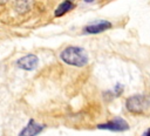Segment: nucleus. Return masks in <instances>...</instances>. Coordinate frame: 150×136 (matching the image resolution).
<instances>
[{
    "label": "nucleus",
    "mask_w": 150,
    "mask_h": 136,
    "mask_svg": "<svg viewBox=\"0 0 150 136\" xmlns=\"http://www.w3.org/2000/svg\"><path fill=\"white\" fill-rule=\"evenodd\" d=\"M59 57L66 64L71 66V67H77V68L84 67L89 62L88 53L86 52L84 48H82L80 46H67V47H64L61 50Z\"/></svg>",
    "instance_id": "f257e3e1"
},
{
    "label": "nucleus",
    "mask_w": 150,
    "mask_h": 136,
    "mask_svg": "<svg viewBox=\"0 0 150 136\" xmlns=\"http://www.w3.org/2000/svg\"><path fill=\"white\" fill-rule=\"evenodd\" d=\"M125 109L132 115H144L150 109L149 94H134L125 98Z\"/></svg>",
    "instance_id": "f03ea898"
},
{
    "label": "nucleus",
    "mask_w": 150,
    "mask_h": 136,
    "mask_svg": "<svg viewBox=\"0 0 150 136\" xmlns=\"http://www.w3.org/2000/svg\"><path fill=\"white\" fill-rule=\"evenodd\" d=\"M97 129L100 130H108V131H114V132H123L129 130V123L122 118V117H114L107 122L98 123L96 125Z\"/></svg>",
    "instance_id": "7ed1b4c3"
},
{
    "label": "nucleus",
    "mask_w": 150,
    "mask_h": 136,
    "mask_svg": "<svg viewBox=\"0 0 150 136\" xmlns=\"http://www.w3.org/2000/svg\"><path fill=\"white\" fill-rule=\"evenodd\" d=\"M112 28V23L108 20H97L95 22L88 23L82 28V33L87 35H95L109 30Z\"/></svg>",
    "instance_id": "20e7f679"
},
{
    "label": "nucleus",
    "mask_w": 150,
    "mask_h": 136,
    "mask_svg": "<svg viewBox=\"0 0 150 136\" xmlns=\"http://www.w3.org/2000/svg\"><path fill=\"white\" fill-rule=\"evenodd\" d=\"M15 64H16V67L19 69L32 72V70H34L38 67V64H39V57H38V55L29 53V54H26V55L19 57L16 60Z\"/></svg>",
    "instance_id": "39448f33"
},
{
    "label": "nucleus",
    "mask_w": 150,
    "mask_h": 136,
    "mask_svg": "<svg viewBox=\"0 0 150 136\" xmlns=\"http://www.w3.org/2000/svg\"><path fill=\"white\" fill-rule=\"evenodd\" d=\"M45 129H46V124L39 123V122H36L35 120L30 118V120L26 123V125L20 130V132H19L18 136H38V135H40Z\"/></svg>",
    "instance_id": "423d86ee"
},
{
    "label": "nucleus",
    "mask_w": 150,
    "mask_h": 136,
    "mask_svg": "<svg viewBox=\"0 0 150 136\" xmlns=\"http://www.w3.org/2000/svg\"><path fill=\"white\" fill-rule=\"evenodd\" d=\"M75 7H76V4L74 2V0H63V1L60 2L59 6L55 8V11H54V16H55V18H61V16L68 14L69 12H71Z\"/></svg>",
    "instance_id": "0eeeda50"
},
{
    "label": "nucleus",
    "mask_w": 150,
    "mask_h": 136,
    "mask_svg": "<svg viewBox=\"0 0 150 136\" xmlns=\"http://www.w3.org/2000/svg\"><path fill=\"white\" fill-rule=\"evenodd\" d=\"M30 6H32V0H16L15 1V11L18 13L28 12Z\"/></svg>",
    "instance_id": "6e6552de"
},
{
    "label": "nucleus",
    "mask_w": 150,
    "mask_h": 136,
    "mask_svg": "<svg viewBox=\"0 0 150 136\" xmlns=\"http://www.w3.org/2000/svg\"><path fill=\"white\" fill-rule=\"evenodd\" d=\"M111 90H112L115 97H120V96L123 94V91H124V86H123L122 83H116Z\"/></svg>",
    "instance_id": "1a4fd4ad"
},
{
    "label": "nucleus",
    "mask_w": 150,
    "mask_h": 136,
    "mask_svg": "<svg viewBox=\"0 0 150 136\" xmlns=\"http://www.w3.org/2000/svg\"><path fill=\"white\" fill-rule=\"evenodd\" d=\"M103 98L104 100H107V101H111V100H114L115 98V95H114V93H112V90L111 89H109V90H105V91H103Z\"/></svg>",
    "instance_id": "9d476101"
},
{
    "label": "nucleus",
    "mask_w": 150,
    "mask_h": 136,
    "mask_svg": "<svg viewBox=\"0 0 150 136\" xmlns=\"http://www.w3.org/2000/svg\"><path fill=\"white\" fill-rule=\"evenodd\" d=\"M141 136H150V128H148V129H146V130H145Z\"/></svg>",
    "instance_id": "9b49d317"
},
{
    "label": "nucleus",
    "mask_w": 150,
    "mask_h": 136,
    "mask_svg": "<svg viewBox=\"0 0 150 136\" xmlns=\"http://www.w3.org/2000/svg\"><path fill=\"white\" fill-rule=\"evenodd\" d=\"M83 1H84L86 4H91V2H94L95 0H83Z\"/></svg>",
    "instance_id": "f8f14e48"
},
{
    "label": "nucleus",
    "mask_w": 150,
    "mask_h": 136,
    "mask_svg": "<svg viewBox=\"0 0 150 136\" xmlns=\"http://www.w3.org/2000/svg\"><path fill=\"white\" fill-rule=\"evenodd\" d=\"M7 0H0V4H5Z\"/></svg>",
    "instance_id": "ddd939ff"
}]
</instances>
